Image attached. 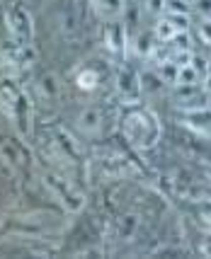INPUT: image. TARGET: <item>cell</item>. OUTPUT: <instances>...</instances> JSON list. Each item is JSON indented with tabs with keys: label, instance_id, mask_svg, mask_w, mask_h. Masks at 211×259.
<instances>
[{
	"label": "cell",
	"instance_id": "cell-21",
	"mask_svg": "<svg viewBox=\"0 0 211 259\" xmlns=\"http://www.w3.org/2000/svg\"><path fill=\"white\" fill-rule=\"evenodd\" d=\"M197 32H199V39L206 46H211V17H201V22L197 24Z\"/></svg>",
	"mask_w": 211,
	"mask_h": 259
},
{
	"label": "cell",
	"instance_id": "cell-13",
	"mask_svg": "<svg viewBox=\"0 0 211 259\" xmlns=\"http://www.w3.org/2000/svg\"><path fill=\"white\" fill-rule=\"evenodd\" d=\"M138 228H141V218L138 213H124L119 221H117V240H122V242H131L136 233H138Z\"/></svg>",
	"mask_w": 211,
	"mask_h": 259
},
{
	"label": "cell",
	"instance_id": "cell-3",
	"mask_svg": "<svg viewBox=\"0 0 211 259\" xmlns=\"http://www.w3.org/2000/svg\"><path fill=\"white\" fill-rule=\"evenodd\" d=\"M114 90L124 107H138L144 100V88H141V73L133 66L124 63L119 66L114 75Z\"/></svg>",
	"mask_w": 211,
	"mask_h": 259
},
{
	"label": "cell",
	"instance_id": "cell-19",
	"mask_svg": "<svg viewBox=\"0 0 211 259\" xmlns=\"http://www.w3.org/2000/svg\"><path fill=\"white\" fill-rule=\"evenodd\" d=\"M201 80H204V78H201L199 70L192 66V63H187V66L180 68L178 82H175V85H201Z\"/></svg>",
	"mask_w": 211,
	"mask_h": 259
},
{
	"label": "cell",
	"instance_id": "cell-1",
	"mask_svg": "<svg viewBox=\"0 0 211 259\" xmlns=\"http://www.w3.org/2000/svg\"><path fill=\"white\" fill-rule=\"evenodd\" d=\"M122 131L126 143L136 150H153L163 138V124H160V119L153 109L133 107V112L124 116Z\"/></svg>",
	"mask_w": 211,
	"mask_h": 259
},
{
	"label": "cell",
	"instance_id": "cell-25",
	"mask_svg": "<svg viewBox=\"0 0 211 259\" xmlns=\"http://www.w3.org/2000/svg\"><path fill=\"white\" fill-rule=\"evenodd\" d=\"M146 10L153 15H163L165 12V0H146Z\"/></svg>",
	"mask_w": 211,
	"mask_h": 259
},
{
	"label": "cell",
	"instance_id": "cell-17",
	"mask_svg": "<svg viewBox=\"0 0 211 259\" xmlns=\"http://www.w3.org/2000/svg\"><path fill=\"white\" fill-rule=\"evenodd\" d=\"M153 34H156L158 41H163V44H167V41H172L175 36L180 34V29L175 27V24L170 22L167 17H160L156 22V27H153Z\"/></svg>",
	"mask_w": 211,
	"mask_h": 259
},
{
	"label": "cell",
	"instance_id": "cell-16",
	"mask_svg": "<svg viewBox=\"0 0 211 259\" xmlns=\"http://www.w3.org/2000/svg\"><path fill=\"white\" fill-rule=\"evenodd\" d=\"M76 85H78V90L92 92L100 85V73H97L95 68H83L78 75H76Z\"/></svg>",
	"mask_w": 211,
	"mask_h": 259
},
{
	"label": "cell",
	"instance_id": "cell-24",
	"mask_svg": "<svg viewBox=\"0 0 211 259\" xmlns=\"http://www.w3.org/2000/svg\"><path fill=\"white\" fill-rule=\"evenodd\" d=\"M189 63H192L194 68H197V70H199L201 75H206V73H209V61H206V58L197 56V54H192V61H189Z\"/></svg>",
	"mask_w": 211,
	"mask_h": 259
},
{
	"label": "cell",
	"instance_id": "cell-22",
	"mask_svg": "<svg viewBox=\"0 0 211 259\" xmlns=\"http://www.w3.org/2000/svg\"><path fill=\"white\" fill-rule=\"evenodd\" d=\"M165 17L178 27L180 32H187L189 29V15H172V12H165Z\"/></svg>",
	"mask_w": 211,
	"mask_h": 259
},
{
	"label": "cell",
	"instance_id": "cell-27",
	"mask_svg": "<svg viewBox=\"0 0 211 259\" xmlns=\"http://www.w3.org/2000/svg\"><path fill=\"white\" fill-rule=\"evenodd\" d=\"M201 90H204V95H206V97H211V70L204 75V80H201Z\"/></svg>",
	"mask_w": 211,
	"mask_h": 259
},
{
	"label": "cell",
	"instance_id": "cell-26",
	"mask_svg": "<svg viewBox=\"0 0 211 259\" xmlns=\"http://www.w3.org/2000/svg\"><path fill=\"white\" fill-rule=\"evenodd\" d=\"M199 252H201V257H211V235H204V237H201Z\"/></svg>",
	"mask_w": 211,
	"mask_h": 259
},
{
	"label": "cell",
	"instance_id": "cell-6",
	"mask_svg": "<svg viewBox=\"0 0 211 259\" xmlns=\"http://www.w3.org/2000/svg\"><path fill=\"white\" fill-rule=\"evenodd\" d=\"M32 121H34V107H32V100L29 95L24 90H20L17 95V102H15V116H12V124L17 128V134L27 138L32 134Z\"/></svg>",
	"mask_w": 211,
	"mask_h": 259
},
{
	"label": "cell",
	"instance_id": "cell-14",
	"mask_svg": "<svg viewBox=\"0 0 211 259\" xmlns=\"http://www.w3.org/2000/svg\"><path fill=\"white\" fill-rule=\"evenodd\" d=\"M95 5V10L100 12L102 17L107 20H114V17H122L126 12V3L124 0H90Z\"/></svg>",
	"mask_w": 211,
	"mask_h": 259
},
{
	"label": "cell",
	"instance_id": "cell-4",
	"mask_svg": "<svg viewBox=\"0 0 211 259\" xmlns=\"http://www.w3.org/2000/svg\"><path fill=\"white\" fill-rule=\"evenodd\" d=\"M5 29L10 34V39H15L17 44H32L34 39V20L32 12L22 8L20 3L10 5L5 10Z\"/></svg>",
	"mask_w": 211,
	"mask_h": 259
},
{
	"label": "cell",
	"instance_id": "cell-12",
	"mask_svg": "<svg viewBox=\"0 0 211 259\" xmlns=\"http://www.w3.org/2000/svg\"><path fill=\"white\" fill-rule=\"evenodd\" d=\"M165 80L163 75L158 73V70H144L141 73V88H144V97H160L163 92H165Z\"/></svg>",
	"mask_w": 211,
	"mask_h": 259
},
{
	"label": "cell",
	"instance_id": "cell-11",
	"mask_svg": "<svg viewBox=\"0 0 211 259\" xmlns=\"http://www.w3.org/2000/svg\"><path fill=\"white\" fill-rule=\"evenodd\" d=\"M0 158L8 162L10 169H17L22 165V146L17 141H12V138L0 136Z\"/></svg>",
	"mask_w": 211,
	"mask_h": 259
},
{
	"label": "cell",
	"instance_id": "cell-15",
	"mask_svg": "<svg viewBox=\"0 0 211 259\" xmlns=\"http://www.w3.org/2000/svg\"><path fill=\"white\" fill-rule=\"evenodd\" d=\"M39 95H42V100H46V102L58 100L61 85H58V78H56L54 73H44V75H42V80H39Z\"/></svg>",
	"mask_w": 211,
	"mask_h": 259
},
{
	"label": "cell",
	"instance_id": "cell-10",
	"mask_svg": "<svg viewBox=\"0 0 211 259\" xmlns=\"http://www.w3.org/2000/svg\"><path fill=\"white\" fill-rule=\"evenodd\" d=\"M78 128L88 136L100 134L102 128H104V114H102V109H97V107L83 109V112L78 114Z\"/></svg>",
	"mask_w": 211,
	"mask_h": 259
},
{
	"label": "cell",
	"instance_id": "cell-8",
	"mask_svg": "<svg viewBox=\"0 0 211 259\" xmlns=\"http://www.w3.org/2000/svg\"><path fill=\"white\" fill-rule=\"evenodd\" d=\"M104 46L110 49L112 54H124L129 46V36H126V20L114 17L104 27Z\"/></svg>",
	"mask_w": 211,
	"mask_h": 259
},
{
	"label": "cell",
	"instance_id": "cell-5",
	"mask_svg": "<svg viewBox=\"0 0 211 259\" xmlns=\"http://www.w3.org/2000/svg\"><path fill=\"white\" fill-rule=\"evenodd\" d=\"M180 126H185L189 134L211 138V104H199L192 109H180Z\"/></svg>",
	"mask_w": 211,
	"mask_h": 259
},
{
	"label": "cell",
	"instance_id": "cell-28",
	"mask_svg": "<svg viewBox=\"0 0 211 259\" xmlns=\"http://www.w3.org/2000/svg\"><path fill=\"white\" fill-rule=\"evenodd\" d=\"M204 172H206V177L211 180V165H204Z\"/></svg>",
	"mask_w": 211,
	"mask_h": 259
},
{
	"label": "cell",
	"instance_id": "cell-2",
	"mask_svg": "<svg viewBox=\"0 0 211 259\" xmlns=\"http://www.w3.org/2000/svg\"><path fill=\"white\" fill-rule=\"evenodd\" d=\"M44 187L51 192V196L66 208L68 213H80V211L85 208V194L80 192L68 177H63V175L46 169L44 172Z\"/></svg>",
	"mask_w": 211,
	"mask_h": 259
},
{
	"label": "cell",
	"instance_id": "cell-7",
	"mask_svg": "<svg viewBox=\"0 0 211 259\" xmlns=\"http://www.w3.org/2000/svg\"><path fill=\"white\" fill-rule=\"evenodd\" d=\"M83 27V0H71L61 10V32L66 39H76Z\"/></svg>",
	"mask_w": 211,
	"mask_h": 259
},
{
	"label": "cell",
	"instance_id": "cell-20",
	"mask_svg": "<svg viewBox=\"0 0 211 259\" xmlns=\"http://www.w3.org/2000/svg\"><path fill=\"white\" fill-rule=\"evenodd\" d=\"M194 10L192 0H165V12H172V15H189Z\"/></svg>",
	"mask_w": 211,
	"mask_h": 259
},
{
	"label": "cell",
	"instance_id": "cell-18",
	"mask_svg": "<svg viewBox=\"0 0 211 259\" xmlns=\"http://www.w3.org/2000/svg\"><path fill=\"white\" fill-rule=\"evenodd\" d=\"M153 41H156V34H153V36L146 34V32L136 34V39H133V51H136V56H141V58L151 56V51H153V46H156Z\"/></svg>",
	"mask_w": 211,
	"mask_h": 259
},
{
	"label": "cell",
	"instance_id": "cell-23",
	"mask_svg": "<svg viewBox=\"0 0 211 259\" xmlns=\"http://www.w3.org/2000/svg\"><path fill=\"white\" fill-rule=\"evenodd\" d=\"M192 5L201 17H211V0H192Z\"/></svg>",
	"mask_w": 211,
	"mask_h": 259
},
{
	"label": "cell",
	"instance_id": "cell-9",
	"mask_svg": "<svg viewBox=\"0 0 211 259\" xmlns=\"http://www.w3.org/2000/svg\"><path fill=\"white\" fill-rule=\"evenodd\" d=\"M51 143L58 148V153H61L66 160L76 162V165L80 162V148H78V143L73 141V136L68 134L66 128H58V126H56L54 131H51Z\"/></svg>",
	"mask_w": 211,
	"mask_h": 259
}]
</instances>
